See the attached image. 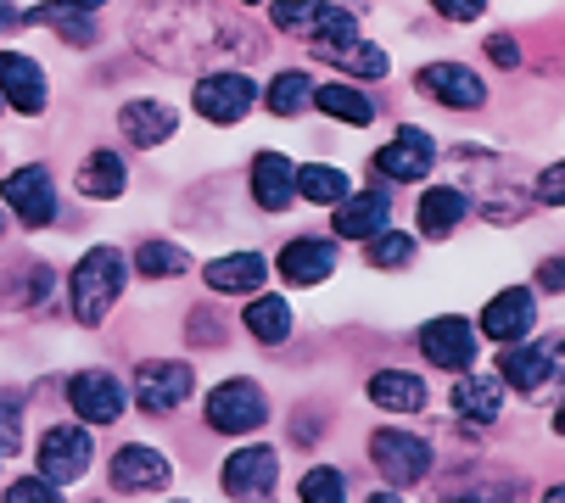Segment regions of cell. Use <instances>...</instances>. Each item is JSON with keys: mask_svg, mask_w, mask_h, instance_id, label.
<instances>
[{"mask_svg": "<svg viewBox=\"0 0 565 503\" xmlns=\"http://www.w3.org/2000/svg\"><path fill=\"white\" fill-rule=\"evenodd\" d=\"M135 45L163 67H202L247 45L258 51V40H247V29H235L207 0H157V7H146L135 18Z\"/></svg>", "mask_w": 565, "mask_h": 503, "instance_id": "6da1fadb", "label": "cell"}, {"mask_svg": "<svg viewBox=\"0 0 565 503\" xmlns=\"http://www.w3.org/2000/svg\"><path fill=\"white\" fill-rule=\"evenodd\" d=\"M124 286H129V258H124L118 246H90L85 258L73 264V275H67V308H73V319L85 324V330H96L118 308Z\"/></svg>", "mask_w": 565, "mask_h": 503, "instance_id": "7a4b0ae2", "label": "cell"}, {"mask_svg": "<svg viewBox=\"0 0 565 503\" xmlns=\"http://www.w3.org/2000/svg\"><path fill=\"white\" fill-rule=\"evenodd\" d=\"M269 23L286 29V34H302L313 45V56H331L342 45L359 40V18L331 7V0H275L269 7Z\"/></svg>", "mask_w": 565, "mask_h": 503, "instance_id": "3957f363", "label": "cell"}, {"mask_svg": "<svg viewBox=\"0 0 565 503\" xmlns=\"http://www.w3.org/2000/svg\"><path fill=\"white\" fill-rule=\"evenodd\" d=\"M202 419H207V431H218V437H253V431L269 426V397H264L258 381L230 375V381H218L207 392Z\"/></svg>", "mask_w": 565, "mask_h": 503, "instance_id": "277c9868", "label": "cell"}, {"mask_svg": "<svg viewBox=\"0 0 565 503\" xmlns=\"http://www.w3.org/2000/svg\"><path fill=\"white\" fill-rule=\"evenodd\" d=\"M370 464L386 475V486H420L437 464L431 442L415 437V431H403V426H381L370 431Z\"/></svg>", "mask_w": 565, "mask_h": 503, "instance_id": "5b68a950", "label": "cell"}, {"mask_svg": "<svg viewBox=\"0 0 565 503\" xmlns=\"http://www.w3.org/2000/svg\"><path fill=\"white\" fill-rule=\"evenodd\" d=\"M218 486L230 503H275V486H280V453L264 448V442H247L235 448L218 470Z\"/></svg>", "mask_w": 565, "mask_h": 503, "instance_id": "8992f818", "label": "cell"}, {"mask_svg": "<svg viewBox=\"0 0 565 503\" xmlns=\"http://www.w3.org/2000/svg\"><path fill=\"white\" fill-rule=\"evenodd\" d=\"M40 470L51 486H73V481H85L90 475V459H96V442H90V426H73V419H62V426H51L34 448Z\"/></svg>", "mask_w": 565, "mask_h": 503, "instance_id": "52a82bcc", "label": "cell"}, {"mask_svg": "<svg viewBox=\"0 0 565 503\" xmlns=\"http://www.w3.org/2000/svg\"><path fill=\"white\" fill-rule=\"evenodd\" d=\"M476 347L481 335L465 313H437L420 324V353L431 358V370H448V375H470L476 370Z\"/></svg>", "mask_w": 565, "mask_h": 503, "instance_id": "ba28073f", "label": "cell"}, {"mask_svg": "<svg viewBox=\"0 0 565 503\" xmlns=\"http://www.w3.org/2000/svg\"><path fill=\"white\" fill-rule=\"evenodd\" d=\"M191 392H196V370H191L185 358H146V364L135 370V403H140V414H151V419L174 414Z\"/></svg>", "mask_w": 565, "mask_h": 503, "instance_id": "9c48e42d", "label": "cell"}, {"mask_svg": "<svg viewBox=\"0 0 565 503\" xmlns=\"http://www.w3.org/2000/svg\"><path fill=\"white\" fill-rule=\"evenodd\" d=\"M67 403L78 414V426H118L129 408V386L113 370H78L67 375Z\"/></svg>", "mask_w": 565, "mask_h": 503, "instance_id": "30bf717a", "label": "cell"}, {"mask_svg": "<svg viewBox=\"0 0 565 503\" xmlns=\"http://www.w3.org/2000/svg\"><path fill=\"white\" fill-rule=\"evenodd\" d=\"M532 330H537V291H526V286H504L499 297H488V308L476 319V335H488L499 347L532 342Z\"/></svg>", "mask_w": 565, "mask_h": 503, "instance_id": "8fae6325", "label": "cell"}, {"mask_svg": "<svg viewBox=\"0 0 565 503\" xmlns=\"http://www.w3.org/2000/svg\"><path fill=\"white\" fill-rule=\"evenodd\" d=\"M0 207H7L18 224H29V229H45L56 218V180H51V168H40V162L12 168L7 185H0Z\"/></svg>", "mask_w": 565, "mask_h": 503, "instance_id": "7c38bea8", "label": "cell"}, {"mask_svg": "<svg viewBox=\"0 0 565 503\" xmlns=\"http://www.w3.org/2000/svg\"><path fill=\"white\" fill-rule=\"evenodd\" d=\"M431 162H437V140L415 124H403L381 151H375V174L392 180V185H415V180H431Z\"/></svg>", "mask_w": 565, "mask_h": 503, "instance_id": "4fadbf2b", "label": "cell"}, {"mask_svg": "<svg viewBox=\"0 0 565 503\" xmlns=\"http://www.w3.org/2000/svg\"><path fill=\"white\" fill-rule=\"evenodd\" d=\"M337 258H342V246H337L331 235H297V240H286V246H280L275 269H280V280H286V286L313 291V286H326V280L337 275Z\"/></svg>", "mask_w": 565, "mask_h": 503, "instance_id": "5bb4252c", "label": "cell"}, {"mask_svg": "<svg viewBox=\"0 0 565 503\" xmlns=\"http://www.w3.org/2000/svg\"><path fill=\"white\" fill-rule=\"evenodd\" d=\"M264 90L253 84V73H202L196 78V113L207 118V124H241L253 113V101H258Z\"/></svg>", "mask_w": 565, "mask_h": 503, "instance_id": "9a60e30c", "label": "cell"}, {"mask_svg": "<svg viewBox=\"0 0 565 503\" xmlns=\"http://www.w3.org/2000/svg\"><path fill=\"white\" fill-rule=\"evenodd\" d=\"M51 101V78L29 51H0V107H18L23 118H40Z\"/></svg>", "mask_w": 565, "mask_h": 503, "instance_id": "2e32d148", "label": "cell"}, {"mask_svg": "<svg viewBox=\"0 0 565 503\" xmlns=\"http://www.w3.org/2000/svg\"><path fill=\"white\" fill-rule=\"evenodd\" d=\"M415 84L431 101H443L448 113H476L481 101H488V84H481V73L465 67V62H426L415 73Z\"/></svg>", "mask_w": 565, "mask_h": 503, "instance_id": "e0dca14e", "label": "cell"}, {"mask_svg": "<svg viewBox=\"0 0 565 503\" xmlns=\"http://www.w3.org/2000/svg\"><path fill=\"white\" fill-rule=\"evenodd\" d=\"M174 481V464L169 453H157L151 442H124L113 453V486L118 492H163Z\"/></svg>", "mask_w": 565, "mask_h": 503, "instance_id": "ac0fdd59", "label": "cell"}, {"mask_svg": "<svg viewBox=\"0 0 565 503\" xmlns=\"http://www.w3.org/2000/svg\"><path fill=\"white\" fill-rule=\"evenodd\" d=\"M174 129H180V113H174L169 101H151V96H135V101H124V113H118V135H124L129 146H140V151L163 146Z\"/></svg>", "mask_w": 565, "mask_h": 503, "instance_id": "d6986e66", "label": "cell"}, {"mask_svg": "<svg viewBox=\"0 0 565 503\" xmlns=\"http://www.w3.org/2000/svg\"><path fill=\"white\" fill-rule=\"evenodd\" d=\"M207 291H224V297H258L264 280H269V258H258V252H224V258H213L202 269Z\"/></svg>", "mask_w": 565, "mask_h": 503, "instance_id": "ffe728a7", "label": "cell"}, {"mask_svg": "<svg viewBox=\"0 0 565 503\" xmlns=\"http://www.w3.org/2000/svg\"><path fill=\"white\" fill-rule=\"evenodd\" d=\"M381 229H392V191H353L331 224V235H342V240H370Z\"/></svg>", "mask_w": 565, "mask_h": 503, "instance_id": "44dd1931", "label": "cell"}, {"mask_svg": "<svg viewBox=\"0 0 565 503\" xmlns=\"http://www.w3.org/2000/svg\"><path fill=\"white\" fill-rule=\"evenodd\" d=\"M253 202L264 213H286L297 202V162L280 151H258L253 157Z\"/></svg>", "mask_w": 565, "mask_h": 503, "instance_id": "7402d4cb", "label": "cell"}, {"mask_svg": "<svg viewBox=\"0 0 565 503\" xmlns=\"http://www.w3.org/2000/svg\"><path fill=\"white\" fill-rule=\"evenodd\" d=\"M499 381L515 386L521 397H537V392L554 381V358H548V347H537V342H515V347H504V353H499Z\"/></svg>", "mask_w": 565, "mask_h": 503, "instance_id": "603a6c76", "label": "cell"}, {"mask_svg": "<svg viewBox=\"0 0 565 503\" xmlns=\"http://www.w3.org/2000/svg\"><path fill=\"white\" fill-rule=\"evenodd\" d=\"M364 397H370L381 414H420L431 392H426V381H420L415 370H375L370 386H364Z\"/></svg>", "mask_w": 565, "mask_h": 503, "instance_id": "cb8c5ba5", "label": "cell"}, {"mask_svg": "<svg viewBox=\"0 0 565 503\" xmlns=\"http://www.w3.org/2000/svg\"><path fill=\"white\" fill-rule=\"evenodd\" d=\"M504 381L499 375H459L454 381V414L470 419V426H493V419L504 414Z\"/></svg>", "mask_w": 565, "mask_h": 503, "instance_id": "d4e9b609", "label": "cell"}, {"mask_svg": "<svg viewBox=\"0 0 565 503\" xmlns=\"http://www.w3.org/2000/svg\"><path fill=\"white\" fill-rule=\"evenodd\" d=\"M420 235H431V240H448L465 218H470V191L465 185H431L426 196H420Z\"/></svg>", "mask_w": 565, "mask_h": 503, "instance_id": "484cf974", "label": "cell"}, {"mask_svg": "<svg viewBox=\"0 0 565 503\" xmlns=\"http://www.w3.org/2000/svg\"><path fill=\"white\" fill-rule=\"evenodd\" d=\"M124 185H129V168H124V157L118 151H90L85 162H78V191H85L90 202H113V196H124Z\"/></svg>", "mask_w": 565, "mask_h": 503, "instance_id": "4316f807", "label": "cell"}, {"mask_svg": "<svg viewBox=\"0 0 565 503\" xmlns=\"http://www.w3.org/2000/svg\"><path fill=\"white\" fill-rule=\"evenodd\" d=\"M241 324H247V335H253V342H264V347H280L286 335H291V308H286V297H269V291H258V297H247V313H241Z\"/></svg>", "mask_w": 565, "mask_h": 503, "instance_id": "83f0119b", "label": "cell"}, {"mask_svg": "<svg viewBox=\"0 0 565 503\" xmlns=\"http://www.w3.org/2000/svg\"><path fill=\"white\" fill-rule=\"evenodd\" d=\"M297 196H302V202H319V207H342V202L353 196V180H348V168L302 162V168H297Z\"/></svg>", "mask_w": 565, "mask_h": 503, "instance_id": "f1b7e54d", "label": "cell"}, {"mask_svg": "<svg viewBox=\"0 0 565 503\" xmlns=\"http://www.w3.org/2000/svg\"><path fill=\"white\" fill-rule=\"evenodd\" d=\"M275 118H297V113H308L313 107V78L302 73V67H286V73H275L269 78V90L258 96Z\"/></svg>", "mask_w": 565, "mask_h": 503, "instance_id": "f546056e", "label": "cell"}, {"mask_svg": "<svg viewBox=\"0 0 565 503\" xmlns=\"http://www.w3.org/2000/svg\"><path fill=\"white\" fill-rule=\"evenodd\" d=\"M313 107L326 118H337V124H353V129L375 124V101L364 90H353V84H326V90H313Z\"/></svg>", "mask_w": 565, "mask_h": 503, "instance_id": "4dcf8cb0", "label": "cell"}, {"mask_svg": "<svg viewBox=\"0 0 565 503\" xmlns=\"http://www.w3.org/2000/svg\"><path fill=\"white\" fill-rule=\"evenodd\" d=\"M23 23H40V29L62 34L67 45H96V18H90V12H73V7H56V0L23 12Z\"/></svg>", "mask_w": 565, "mask_h": 503, "instance_id": "1f68e13d", "label": "cell"}, {"mask_svg": "<svg viewBox=\"0 0 565 503\" xmlns=\"http://www.w3.org/2000/svg\"><path fill=\"white\" fill-rule=\"evenodd\" d=\"M135 269H140L146 280L185 275V269H191V252H185V246H174V240H146V246L135 252Z\"/></svg>", "mask_w": 565, "mask_h": 503, "instance_id": "d6a6232c", "label": "cell"}, {"mask_svg": "<svg viewBox=\"0 0 565 503\" xmlns=\"http://www.w3.org/2000/svg\"><path fill=\"white\" fill-rule=\"evenodd\" d=\"M364 258H370V269H409V264H415V235L381 229V235L364 240Z\"/></svg>", "mask_w": 565, "mask_h": 503, "instance_id": "836d02e7", "label": "cell"}, {"mask_svg": "<svg viewBox=\"0 0 565 503\" xmlns=\"http://www.w3.org/2000/svg\"><path fill=\"white\" fill-rule=\"evenodd\" d=\"M326 62H337V67L353 73V78H386V73H392V56H386L381 45H370V40H353V45L331 51Z\"/></svg>", "mask_w": 565, "mask_h": 503, "instance_id": "e575fe53", "label": "cell"}, {"mask_svg": "<svg viewBox=\"0 0 565 503\" xmlns=\"http://www.w3.org/2000/svg\"><path fill=\"white\" fill-rule=\"evenodd\" d=\"M297 497L302 503H348V475L337 464H313V470H302Z\"/></svg>", "mask_w": 565, "mask_h": 503, "instance_id": "d590c367", "label": "cell"}, {"mask_svg": "<svg viewBox=\"0 0 565 503\" xmlns=\"http://www.w3.org/2000/svg\"><path fill=\"white\" fill-rule=\"evenodd\" d=\"M23 453V392L0 386V459Z\"/></svg>", "mask_w": 565, "mask_h": 503, "instance_id": "8d00e7d4", "label": "cell"}, {"mask_svg": "<svg viewBox=\"0 0 565 503\" xmlns=\"http://www.w3.org/2000/svg\"><path fill=\"white\" fill-rule=\"evenodd\" d=\"M0 503H62V486H51L45 475H23L0 492Z\"/></svg>", "mask_w": 565, "mask_h": 503, "instance_id": "74e56055", "label": "cell"}, {"mask_svg": "<svg viewBox=\"0 0 565 503\" xmlns=\"http://www.w3.org/2000/svg\"><path fill=\"white\" fill-rule=\"evenodd\" d=\"M532 202L537 207H565V162H548L532 180Z\"/></svg>", "mask_w": 565, "mask_h": 503, "instance_id": "f35d334b", "label": "cell"}, {"mask_svg": "<svg viewBox=\"0 0 565 503\" xmlns=\"http://www.w3.org/2000/svg\"><path fill=\"white\" fill-rule=\"evenodd\" d=\"M431 12H443L448 23H476L488 12V0H431Z\"/></svg>", "mask_w": 565, "mask_h": 503, "instance_id": "ab89813d", "label": "cell"}, {"mask_svg": "<svg viewBox=\"0 0 565 503\" xmlns=\"http://www.w3.org/2000/svg\"><path fill=\"white\" fill-rule=\"evenodd\" d=\"M532 280H537L543 291H559V297H565V258H543Z\"/></svg>", "mask_w": 565, "mask_h": 503, "instance_id": "60d3db41", "label": "cell"}, {"mask_svg": "<svg viewBox=\"0 0 565 503\" xmlns=\"http://www.w3.org/2000/svg\"><path fill=\"white\" fill-rule=\"evenodd\" d=\"M488 56H493L499 67H521V45H515L510 34H493V40H488Z\"/></svg>", "mask_w": 565, "mask_h": 503, "instance_id": "b9f144b4", "label": "cell"}, {"mask_svg": "<svg viewBox=\"0 0 565 503\" xmlns=\"http://www.w3.org/2000/svg\"><path fill=\"white\" fill-rule=\"evenodd\" d=\"M364 503H403V497H397V486H381V492H370Z\"/></svg>", "mask_w": 565, "mask_h": 503, "instance_id": "7bdbcfd3", "label": "cell"}, {"mask_svg": "<svg viewBox=\"0 0 565 503\" xmlns=\"http://www.w3.org/2000/svg\"><path fill=\"white\" fill-rule=\"evenodd\" d=\"M56 7H73V12H96L102 0H56Z\"/></svg>", "mask_w": 565, "mask_h": 503, "instance_id": "ee69618b", "label": "cell"}, {"mask_svg": "<svg viewBox=\"0 0 565 503\" xmlns=\"http://www.w3.org/2000/svg\"><path fill=\"white\" fill-rule=\"evenodd\" d=\"M548 426H554V437H565V397H559V408H554V419H548Z\"/></svg>", "mask_w": 565, "mask_h": 503, "instance_id": "f6af8a7d", "label": "cell"}, {"mask_svg": "<svg viewBox=\"0 0 565 503\" xmlns=\"http://www.w3.org/2000/svg\"><path fill=\"white\" fill-rule=\"evenodd\" d=\"M548 358H554V370H565V335H559V342L548 347Z\"/></svg>", "mask_w": 565, "mask_h": 503, "instance_id": "bcb514c9", "label": "cell"}, {"mask_svg": "<svg viewBox=\"0 0 565 503\" xmlns=\"http://www.w3.org/2000/svg\"><path fill=\"white\" fill-rule=\"evenodd\" d=\"M537 503H565V481H559V486H548V492H543Z\"/></svg>", "mask_w": 565, "mask_h": 503, "instance_id": "7dc6e473", "label": "cell"}, {"mask_svg": "<svg viewBox=\"0 0 565 503\" xmlns=\"http://www.w3.org/2000/svg\"><path fill=\"white\" fill-rule=\"evenodd\" d=\"M0 235H7V207H0Z\"/></svg>", "mask_w": 565, "mask_h": 503, "instance_id": "c3c4849f", "label": "cell"}, {"mask_svg": "<svg viewBox=\"0 0 565 503\" xmlns=\"http://www.w3.org/2000/svg\"><path fill=\"white\" fill-rule=\"evenodd\" d=\"M241 7H264V0H241Z\"/></svg>", "mask_w": 565, "mask_h": 503, "instance_id": "681fc988", "label": "cell"}, {"mask_svg": "<svg viewBox=\"0 0 565 503\" xmlns=\"http://www.w3.org/2000/svg\"><path fill=\"white\" fill-rule=\"evenodd\" d=\"M174 503H185V497H174Z\"/></svg>", "mask_w": 565, "mask_h": 503, "instance_id": "f907efd6", "label": "cell"}]
</instances>
